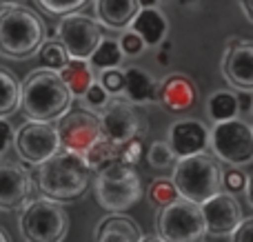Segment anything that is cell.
Instances as JSON below:
<instances>
[{"label":"cell","instance_id":"obj_1","mask_svg":"<svg viewBox=\"0 0 253 242\" xmlns=\"http://www.w3.org/2000/svg\"><path fill=\"white\" fill-rule=\"evenodd\" d=\"M31 185H36L51 202H71L80 198L91 185V169L84 164L80 156L58 151L53 158L29 171Z\"/></svg>","mask_w":253,"mask_h":242},{"label":"cell","instance_id":"obj_2","mask_svg":"<svg viewBox=\"0 0 253 242\" xmlns=\"http://www.w3.org/2000/svg\"><path fill=\"white\" fill-rule=\"evenodd\" d=\"M71 102L74 98L56 71L36 69L20 84L18 109H22V116L29 122H56L71 111Z\"/></svg>","mask_w":253,"mask_h":242},{"label":"cell","instance_id":"obj_3","mask_svg":"<svg viewBox=\"0 0 253 242\" xmlns=\"http://www.w3.org/2000/svg\"><path fill=\"white\" fill-rule=\"evenodd\" d=\"M47 40L42 18L22 2L0 11V56L27 60L40 51Z\"/></svg>","mask_w":253,"mask_h":242},{"label":"cell","instance_id":"obj_4","mask_svg":"<svg viewBox=\"0 0 253 242\" xmlns=\"http://www.w3.org/2000/svg\"><path fill=\"white\" fill-rule=\"evenodd\" d=\"M222 167L218 160L207 154L180 158L173 164V182L180 200H187L191 204H205L213 196L222 194Z\"/></svg>","mask_w":253,"mask_h":242},{"label":"cell","instance_id":"obj_5","mask_svg":"<svg viewBox=\"0 0 253 242\" xmlns=\"http://www.w3.org/2000/svg\"><path fill=\"white\" fill-rule=\"evenodd\" d=\"M96 200L105 211L123 213L131 209L142 196V182L133 167L125 164H111L96 173L93 182Z\"/></svg>","mask_w":253,"mask_h":242},{"label":"cell","instance_id":"obj_6","mask_svg":"<svg viewBox=\"0 0 253 242\" xmlns=\"http://www.w3.org/2000/svg\"><path fill=\"white\" fill-rule=\"evenodd\" d=\"M18 229L25 242H62L69 231V216L58 202L38 198L20 209Z\"/></svg>","mask_w":253,"mask_h":242},{"label":"cell","instance_id":"obj_7","mask_svg":"<svg viewBox=\"0 0 253 242\" xmlns=\"http://www.w3.org/2000/svg\"><path fill=\"white\" fill-rule=\"evenodd\" d=\"M156 238L162 242H202L207 236L200 207L187 200H175L160 209L156 216Z\"/></svg>","mask_w":253,"mask_h":242},{"label":"cell","instance_id":"obj_8","mask_svg":"<svg viewBox=\"0 0 253 242\" xmlns=\"http://www.w3.org/2000/svg\"><path fill=\"white\" fill-rule=\"evenodd\" d=\"M209 147L222 162L247 167L253 162V127L249 120H229L209 131Z\"/></svg>","mask_w":253,"mask_h":242},{"label":"cell","instance_id":"obj_9","mask_svg":"<svg viewBox=\"0 0 253 242\" xmlns=\"http://www.w3.org/2000/svg\"><path fill=\"white\" fill-rule=\"evenodd\" d=\"M58 31V42L65 47L69 60H84L87 62L91 58V53L96 51V47L100 44L102 29L93 18L84 16V13H71L65 16L56 27Z\"/></svg>","mask_w":253,"mask_h":242},{"label":"cell","instance_id":"obj_10","mask_svg":"<svg viewBox=\"0 0 253 242\" xmlns=\"http://www.w3.org/2000/svg\"><path fill=\"white\" fill-rule=\"evenodd\" d=\"M56 133H58V142H60V151L83 158L100 140L98 116L84 109H74L58 120Z\"/></svg>","mask_w":253,"mask_h":242},{"label":"cell","instance_id":"obj_11","mask_svg":"<svg viewBox=\"0 0 253 242\" xmlns=\"http://www.w3.org/2000/svg\"><path fill=\"white\" fill-rule=\"evenodd\" d=\"M13 147L22 162L38 167L44 160L53 158L60 151L58 133L53 124L44 122H27L13 133Z\"/></svg>","mask_w":253,"mask_h":242},{"label":"cell","instance_id":"obj_12","mask_svg":"<svg viewBox=\"0 0 253 242\" xmlns=\"http://www.w3.org/2000/svg\"><path fill=\"white\" fill-rule=\"evenodd\" d=\"M100 138L109 140L111 145H125L129 140H142V120L138 118L135 109L125 100H109L102 114L98 116Z\"/></svg>","mask_w":253,"mask_h":242},{"label":"cell","instance_id":"obj_13","mask_svg":"<svg viewBox=\"0 0 253 242\" xmlns=\"http://www.w3.org/2000/svg\"><path fill=\"white\" fill-rule=\"evenodd\" d=\"M200 213L205 220L207 236H215V238L231 236L236 227L245 220L240 200L229 194H218L211 200H207L205 204H200Z\"/></svg>","mask_w":253,"mask_h":242},{"label":"cell","instance_id":"obj_14","mask_svg":"<svg viewBox=\"0 0 253 242\" xmlns=\"http://www.w3.org/2000/svg\"><path fill=\"white\" fill-rule=\"evenodd\" d=\"M31 176L20 162L0 160V211H20L31 202Z\"/></svg>","mask_w":253,"mask_h":242},{"label":"cell","instance_id":"obj_15","mask_svg":"<svg viewBox=\"0 0 253 242\" xmlns=\"http://www.w3.org/2000/svg\"><path fill=\"white\" fill-rule=\"evenodd\" d=\"M222 76L236 91L253 89V42L247 38H233L222 53Z\"/></svg>","mask_w":253,"mask_h":242},{"label":"cell","instance_id":"obj_16","mask_svg":"<svg viewBox=\"0 0 253 242\" xmlns=\"http://www.w3.org/2000/svg\"><path fill=\"white\" fill-rule=\"evenodd\" d=\"M169 149L175 158H189V156L207 154L209 147V131L198 120H180L169 129Z\"/></svg>","mask_w":253,"mask_h":242},{"label":"cell","instance_id":"obj_17","mask_svg":"<svg viewBox=\"0 0 253 242\" xmlns=\"http://www.w3.org/2000/svg\"><path fill=\"white\" fill-rule=\"evenodd\" d=\"M156 100L169 114H182V111L191 109L196 102V84L191 82V78L182 74H171L162 82H158Z\"/></svg>","mask_w":253,"mask_h":242},{"label":"cell","instance_id":"obj_18","mask_svg":"<svg viewBox=\"0 0 253 242\" xmlns=\"http://www.w3.org/2000/svg\"><path fill=\"white\" fill-rule=\"evenodd\" d=\"M144 42V47H160L169 31V20L153 2H140V11L135 13L129 27Z\"/></svg>","mask_w":253,"mask_h":242},{"label":"cell","instance_id":"obj_19","mask_svg":"<svg viewBox=\"0 0 253 242\" xmlns=\"http://www.w3.org/2000/svg\"><path fill=\"white\" fill-rule=\"evenodd\" d=\"M123 93L131 105H147L158 96V80L142 67H129L123 71Z\"/></svg>","mask_w":253,"mask_h":242},{"label":"cell","instance_id":"obj_20","mask_svg":"<svg viewBox=\"0 0 253 242\" xmlns=\"http://www.w3.org/2000/svg\"><path fill=\"white\" fill-rule=\"evenodd\" d=\"M98 22L107 29H129L135 13L140 11L138 0H98L93 2Z\"/></svg>","mask_w":253,"mask_h":242},{"label":"cell","instance_id":"obj_21","mask_svg":"<svg viewBox=\"0 0 253 242\" xmlns=\"http://www.w3.org/2000/svg\"><path fill=\"white\" fill-rule=\"evenodd\" d=\"M142 229L133 218L125 213H111L98 225L96 242H140Z\"/></svg>","mask_w":253,"mask_h":242},{"label":"cell","instance_id":"obj_22","mask_svg":"<svg viewBox=\"0 0 253 242\" xmlns=\"http://www.w3.org/2000/svg\"><path fill=\"white\" fill-rule=\"evenodd\" d=\"M58 78L62 80V84H65L67 91L71 93V98L84 96V91L96 82V80H93L91 67H89L84 60H69L60 71H58Z\"/></svg>","mask_w":253,"mask_h":242},{"label":"cell","instance_id":"obj_23","mask_svg":"<svg viewBox=\"0 0 253 242\" xmlns=\"http://www.w3.org/2000/svg\"><path fill=\"white\" fill-rule=\"evenodd\" d=\"M207 114L213 120L215 124L220 122H229V120L238 118V100H236V91L229 89H220L213 91L207 100Z\"/></svg>","mask_w":253,"mask_h":242},{"label":"cell","instance_id":"obj_24","mask_svg":"<svg viewBox=\"0 0 253 242\" xmlns=\"http://www.w3.org/2000/svg\"><path fill=\"white\" fill-rule=\"evenodd\" d=\"M123 51L118 47V40L114 38H102L100 44L96 47V51L91 53V58L87 60V65L93 69L100 71H109V69H118L123 65Z\"/></svg>","mask_w":253,"mask_h":242},{"label":"cell","instance_id":"obj_25","mask_svg":"<svg viewBox=\"0 0 253 242\" xmlns=\"http://www.w3.org/2000/svg\"><path fill=\"white\" fill-rule=\"evenodd\" d=\"M20 100V82L9 69L0 67V120L18 111Z\"/></svg>","mask_w":253,"mask_h":242},{"label":"cell","instance_id":"obj_26","mask_svg":"<svg viewBox=\"0 0 253 242\" xmlns=\"http://www.w3.org/2000/svg\"><path fill=\"white\" fill-rule=\"evenodd\" d=\"M84 164L91 169V173H98L102 169L111 167V164H118V145H111L109 140H98L87 154L83 156Z\"/></svg>","mask_w":253,"mask_h":242},{"label":"cell","instance_id":"obj_27","mask_svg":"<svg viewBox=\"0 0 253 242\" xmlns=\"http://www.w3.org/2000/svg\"><path fill=\"white\" fill-rule=\"evenodd\" d=\"M38 53H40V65H42V69H47V71H56L58 74V71L69 62V56H67L65 47H62L56 38L44 40V44L40 47Z\"/></svg>","mask_w":253,"mask_h":242},{"label":"cell","instance_id":"obj_28","mask_svg":"<svg viewBox=\"0 0 253 242\" xmlns=\"http://www.w3.org/2000/svg\"><path fill=\"white\" fill-rule=\"evenodd\" d=\"M149 200H151L158 209H165V207H169V204H173L175 200H180V196L169 178H156V180L149 185Z\"/></svg>","mask_w":253,"mask_h":242},{"label":"cell","instance_id":"obj_29","mask_svg":"<svg viewBox=\"0 0 253 242\" xmlns=\"http://www.w3.org/2000/svg\"><path fill=\"white\" fill-rule=\"evenodd\" d=\"M87 0H40L38 7L44 11L53 13V16H71V13H78L80 9L87 7Z\"/></svg>","mask_w":253,"mask_h":242},{"label":"cell","instance_id":"obj_30","mask_svg":"<svg viewBox=\"0 0 253 242\" xmlns=\"http://www.w3.org/2000/svg\"><path fill=\"white\" fill-rule=\"evenodd\" d=\"M149 164L153 169H169L175 164V156L169 149L167 140H156L149 147Z\"/></svg>","mask_w":253,"mask_h":242},{"label":"cell","instance_id":"obj_31","mask_svg":"<svg viewBox=\"0 0 253 242\" xmlns=\"http://www.w3.org/2000/svg\"><path fill=\"white\" fill-rule=\"evenodd\" d=\"M142 140H129L125 145H118V164L125 167H135L142 158Z\"/></svg>","mask_w":253,"mask_h":242},{"label":"cell","instance_id":"obj_32","mask_svg":"<svg viewBox=\"0 0 253 242\" xmlns=\"http://www.w3.org/2000/svg\"><path fill=\"white\" fill-rule=\"evenodd\" d=\"M247 185H249V176H247L245 171L231 169V171L222 173V191H227L229 196L245 191V189H247Z\"/></svg>","mask_w":253,"mask_h":242},{"label":"cell","instance_id":"obj_33","mask_svg":"<svg viewBox=\"0 0 253 242\" xmlns=\"http://www.w3.org/2000/svg\"><path fill=\"white\" fill-rule=\"evenodd\" d=\"M118 47L123 51V56H129V58H135L144 51V42L140 40V36H135L131 29H126L118 40Z\"/></svg>","mask_w":253,"mask_h":242},{"label":"cell","instance_id":"obj_34","mask_svg":"<svg viewBox=\"0 0 253 242\" xmlns=\"http://www.w3.org/2000/svg\"><path fill=\"white\" fill-rule=\"evenodd\" d=\"M100 84L102 89L107 91V96H118L123 93V69H109V71H102L100 76Z\"/></svg>","mask_w":253,"mask_h":242},{"label":"cell","instance_id":"obj_35","mask_svg":"<svg viewBox=\"0 0 253 242\" xmlns=\"http://www.w3.org/2000/svg\"><path fill=\"white\" fill-rule=\"evenodd\" d=\"M83 98L87 100V105H91V107H93V109H105L107 102L111 100V98L107 96V91H105V89H102L98 82H93L91 87H89L87 91H84V96H83Z\"/></svg>","mask_w":253,"mask_h":242},{"label":"cell","instance_id":"obj_36","mask_svg":"<svg viewBox=\"0 0 253 242\" xmlns=\"http://www.w3.org/2000/svg\"><path fill=\"white\" fill-rule=\"evenodd\" d=\"M231 242H253V218L245 216V220L231 234Z\"/></svg>","mask_w":253,"mask_h":242},{"label":"cell","instance_id":"obj_37","mask_svg":"<svg viewBox=\"0 0 253 242\" xmlns=\"http://www.w3.org/2000/svg\"><path fill=\"white\" fill-rule=\"evenodd\" d=\"M236 100H238V118L242 116V120H247L251 116V105H253V98L251 91H236Z\"/></svg>","mask_w":253,"mask_h":242},{"label":"cell","instance_id":"obj_38","mask_svg":"<svg viewBox=\"0 0 253 242\" xmlns=\"http://www.w3.org/2000/svg\"><path fill=\"white\" fill-rule=\"evenodd\" d=\"M11 142H13V127H11V122L0 120V154H4V151L11 147Z\"/></svg>","mask_w":253,"mask_h":242},{"label":"cell","instance_id":"obj_39","mask_svg":"<svg viewBox=\"0 0 253 242\" xmlns=\"http://www.w3.org/2000/svg\"><path fill=\"white\" fill-rule=\"evenodd\" d=\"M240 7L245 9V13H247V20L253 22V2H249V0H247V2H242Z\"/></svg>","mask_w":253,"mask_h":242},{"label":"cell","instance_id":"obj_40","mask_svg":"<svg viewBox=\"0 0 253 242\" xmlns=\"http://www.w3.org/2000/svg\"><path fill=\"white\" fill-rule=\"evenodd\" d=\"M158 62H160V65H167V62H169V53L160 51V53H158Z\"/></svg>","mask_w":253,"mask_h":242},{"label":"cell","instance_id":"obj_41","mask_svg":"<svg viewBox=\"0 0 253 242\" xmlns=\"http://www.w3.org/2000/svg\"><path fill=\"white\" fill-rule=\"evenodd\" d=\"M0 242H11V238H9V234L2 229V227H0Z\"/></svg>","mask_w":253,"mask_h":242},{"label":"cell","instance_id":"obj_42","mask_svg":"<svg viewBox=\"0 0 253 242\" xmlns=\"http://www.w3.org/2000/svg\"><path fill=\"white\" fill-rule=\"evenodd\" d=\"M140 242H162L160 238H156V236H142V240Z\"/></svg>","mask_w":253,"mask_h":242},{"label":"cell","instance_id":"obj_43","mask_svg":"<svg viewBox=\"0 0 253 242\" xmlns=\"http://www.w3.org/2000/svg\"><path fill=\"white\" fill-rule=\"evenodd\" d=\"M0 160H2V158H0Z\"/></svg>","mask_w":253,"mask_h":242}]
</instances>
